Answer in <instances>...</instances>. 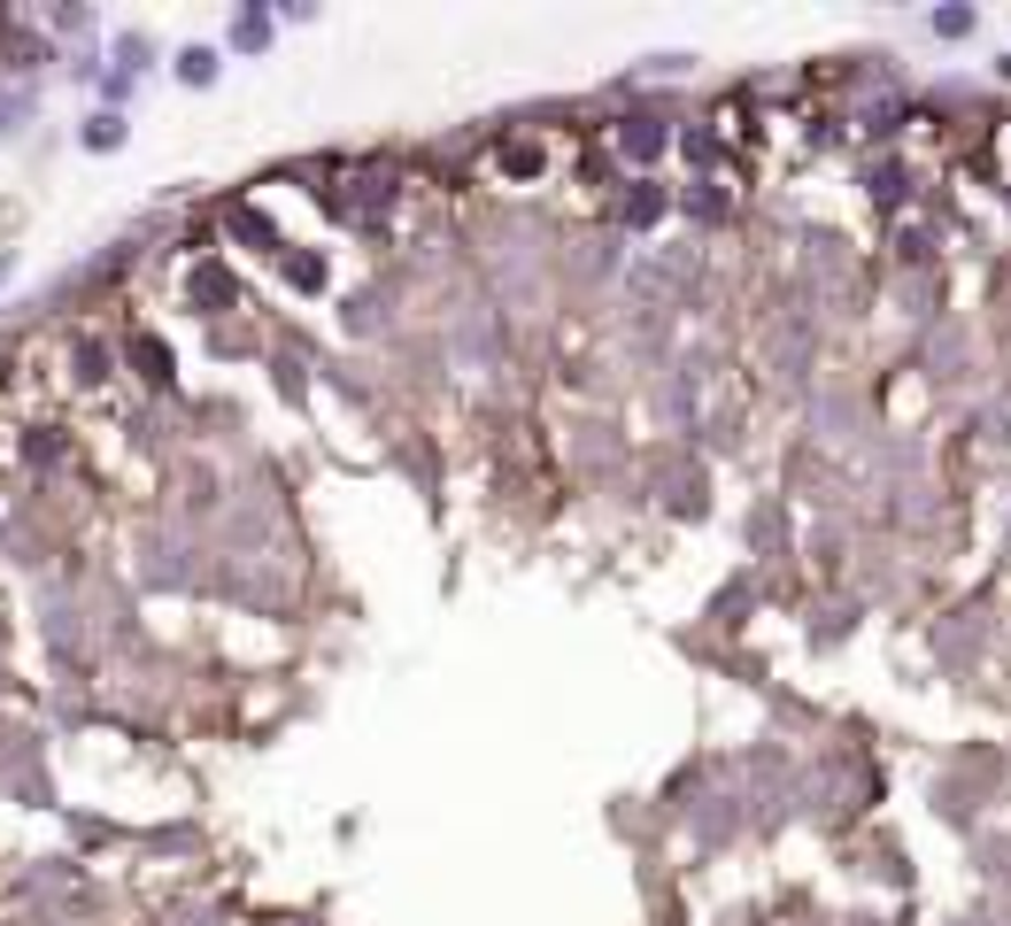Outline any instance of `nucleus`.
Returning a JSON list of instances; mask_svg holds the SVG:
<instances>
[{"label": "nucleus", "instance_id": "obj_1", "mask_svg": "<svg viewBox=\"0 0 1011 926\" xmlns=\"http://www.w3.org/2000/svg\"><path fill=\"white\" fill-rule=\"evenodd\" d=\"M232 232H239L247 247H279V232H271V217H256V209H232Z\"/></svg>", "mask_w": 1011, "mask_h": 926}, {"label": "nucleus", "instance_id": "obj_2", "mask_svg": "<svg viewBox=\"0 0 1011 926\" xmlns=\"http://www.w3.org/2000/svg\"><path fill=\"white\" fill-rule=\"evenodd\" d=\"M178 77H186V86H217V54L209 47H186L178 54Z\"/></svg>", "mask_w": 1011, "mask_h": 926}, {"label": "nucleus", "instance_id": "obj_3", "mask_svg": "<svg viewBox=\"0 0 1011 926\" xmlns=\"http://www.w3.org/2000/svg\"><path fill=\"white\" fill-rule=\"evenodd\" d=\"M132 363L162 386V379H171V348H162V341H132Z\"/></svg>", "mask_w": 1011, "mask_h": 926}, {"label": "nucleus", "instance_id": "obj_4", "mask_svg": "<svg viewBox=\"0 0 1011 926\" xmlns=\"http://www.w3.org/2000/svg\"><path fill=\"white\" fill-rule=\"evenodd\" d=\"M286 279H294L301 294H317V286H324V263H317V256H286Z\"/></svg>", "mask_w": 1011, "mask_h": 926}, {"label": "nucleus", "instance_id": "obj_5", "mask_svg": "<svg viewBox=\"0 0 1011 926\" xmlns=\"http://www.w3.org/2000/svg\"><path fill=\"white\" fill-rule=\"evenodd\" d=\"M656 147H664V132H656V124H626V155H641V162H649Z\"/></svg>", "mask_w": 1011, "mask_h": 926}, {"label": "nucleus", "instance_id": "obj_6", "mask_svg": "<svg viewBox=\"0 0 1011 926\" xmlns=\"http://www.w3.org/2000/svg\"><path fill=\"white\" fill-rule=\"evenodd\" d=\"M194 301H232V279L224 271H194Z\"/></svg>", "mask_w": 1011, "mask_h": 926}, {"label": "nucleus", "instance_id": "obj_7", "mask_svg": "<svg viewBox=\"0 0 1011 926\" xmlns=\"http://www.w3.org/2000/svg\"><path fill=\"white\" fill-rule=\"evenodd\" d=\"M116 139H124V116H94L86 124V147H116Z\"/></svg>", "mask_w": 1011, "mask_h": 926}, {"label": "nucleus", "instance_id": "obj_8", "mask_svg": "<svg viewBox=\"0 0 1011 926\" xmlns=\"http://www.w3.org/2000/svg\"><path fill=\"white\" fill-rule=\"evenodd\" d=\"M656 209H664V194H656V186H641V194H633V201H626V217H633V224H649V217H656Z\"/></svg>", "mask_w": 1011, "mask_h": 926}, {"label": "nucleus", "instance_id": "obj_9", "mask_svg": "<svg viewBox=\"0 0 1011 926\" xmlns=\"http://www.w3.org/2000/svg\"><path fill=\"white\" fill-rule=\"evenodd\" d=\"M101 363H109L101 341H77V379H101Z\"/></svg>", "mask_w": 1011, "mask_h": 926}, {"label": "nucleus", "instance_id": "obj_10", "mask_svg": "<svg viewBox=\"0 0 1011 926\" xmlns=\"http://www.w3.org/2000/svg\"><path fill=\"white\" fill-rule=\"evenodd\" d=\"M935 32H942V39H965V32H973V16H965V9H942V16H935Z\"/></svg>", "mask_w": 1011, "mask_h": 926}, {"label": "nucleus", "instance_id": "obj_11", "mask_svg": "<svg viewBox=\"0 0 1011 926\" xmlns=\"http://www.w3.org/2000/svg\"><path fill=\"white\" fill-rule=\"evenodd\" d=\"M502 162H510L518 178H533V171H541V147H510V155H502Z\"/></svg>", "mask_w": 1011, "mask_h": 926}]
</instances>
